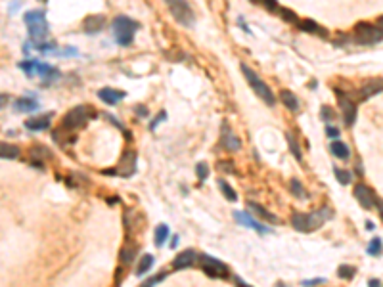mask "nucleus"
I'll return each instance as SVG.
<instances>
[{
    "label": "nucleus",
    "mask_w": 383,
    "mask_h": 287,
    "mask_svg": "<svg viewBox=\"0 0 383 287\" xmlns=\"http://www.w3.org/2000/svg\"><path fill=\"white\" fill-rule=\"evenodd\" d=\"M299 27L303 29V31H307V33H316V35H322V37H326V29H324V27H320L318 23H314L312 19H305V21H301Z\"/></svg>",
    "instance_id": "24"
},
{
    "label": "nucleus",
    "mask_w": 383,
    "mask_h": 287,
    "mask_svg": "<svg viewBox=\"0 0 383 287\" xmlns=\"http://www.w3.org/2000/svg\"><path fill=\"white\" fill-rule=\"evenodd\" d=\"M322 117H324V119H333V111H332V109H330V107H322Z\"/></svg>",
    "instance_id": "43"
},
{
    "label": "nucleus",
    "mask_w": 383,
    "mask_h": 287,
    "mask_svg": "<svg viewBox=\"0 0 383 287\" xmlns=\"http://www.w3.org/2000/svg\"><path fill=\"white\" fill-rule=\"evenodd\" d=\"M165 279V274L161 272V274H157V276H153V278H150L146 283H142V287H153V285H157L159 281H163Z\"/></svg>",
    "instance_id": "35"
},
{
    "label": "nucleus",
    "mask_w": 383,
    "mask_h": 287,
    "mask_svg": "<svg viewBox=\"0 0 383 287\" xmlns=\"http://www.w3.org/2000/svg\"><path fill=\"white\" fill-rule=\"evenodd\" d=\"M326 134H328L330 138H337V136H339V131H337L335 126H328V129H326Z\"/></svg>",
    "instance_id": "41"
},
{
    "label": "nucleus",
    "mask_w": 383,
    "mask_h": 287,
    "mask_svg": "<svg viewBox=\"0 0 383 287\" xmlns=\"http://www.w3.org/2000/svg\"><path fill=\"white\" fill-rule=\"evenodd\" d=\"M19 157V148L8 142H0V159H17Z\"/></svg>",
    "instance_id": "19"
},
{
    "label": "nucleus",
    "mask_w": 383,
    "mask_h": 287,
    "mask_svg": "<svg viewBox=\"0 0 383 287\" xmlns=\"http://www.w3.org/2000/svg\"><path fill=\"white\" fill-rule=\"evenodd\" d=\"M218 171L232 174V172H234V167H232V163H218Z\"/></svg>",
    "instance_id": "40"
},
{
    "label": "nucleus",
    "mask_w": 383,
    "mask_h": 287,
    "mask_svg": "<svg viewBox=\"0 0 383 287\" xmlns=\"http://www.w3.org/2000/svg\"><path fill=\"white\" fill-rule=\"evenodd\" d=\"M136 113H138V117H148V109L144 106H136Z\"/></svg>",
    "instance_id": "44"
},
{
    "label": "nucleus",
    "mask_w": 383,
    "mask_h": 287,
    "mask_svg": "<svg viewBox=\"0 0 383 287\" xmlns=\"http://www.w3.org/2000/svg\"><path fill=\"white\" fill-rule=\"evenodd\" d=\"M251 2H255V4H261V0H251Z\"/></svg>",
    "instance_id": "50"
},
{
    "label": "nucleus",
    "mask_w": 383,
    "mask_h": 287,
    "mask_svg": "<svg viewBox=\"0 0 383 287\" xmlns=\"http://www.w3.org/2000/svg\"><path fill=\"white\" fill-rule=\"evenodd\" d=\"M368 253H370V254H381V239H379V238L372 239Z\"/></svg>",
    "instance_id": "34"
},
{
    "label": "nucleus",
    "mask_w": 383,
    "mask_h": 287,
    "mask_svg": "<svg viewBox=\"0 0 383 287\" xmlns=\"http://www.w3.org/2000/svg\"><path fill=\"white\" fill-rule=\"evenodd\" d=\"M332 216V211L324 207L316 213H295L292 216V224L295 230L299 232H314L324 224L328 218Z\"/></svg>",
    "instance_id": "2"
},
{
    "label": "nucleus",
    "mask_w": 383,
    "mask_h": 287,
    "mask_svg": "<svg viewBox=\"0 0 383 287\" xmlns=\"http://www.w3.org/2000/svg\"><path fill=\"white\" fill-rule=\"evenodd\" d=\"M355 197L360 201V205L364 207V209H374L375 207L374 192L368 188V186H364V184H358L357 188H355Z\"/></svg>",
    "instance_id": "9"
},
{
    "label": "nucleus",
    "mask_w": 383,
    "mask_h": 287,
    "mask_svg": "<svg viewBox=\"0 0 383 287\" xmlns=\"http://www.w3.org/2000/svg\"><path fill=\"white\" fill-rule=\"evenodd\" d=\"M377 27H379V29H381V33H383V16L379 17V19H377Z\"/></svg>",
    "instance_id": "49"
},
{
    "label": "nucleus",
    "mask_w": 383,
    "mask_h": 287,
    "mask_svg": "<svg viewBox=\"0 0 383 287\" xmlns=\"http://www.w3.org/2000/svg\"><path fill=\"white\" fill-rule=\"evenodd\" d=\"M290 188H292V194L297 197H307V194H305V189H303V186H301L299 180H295L293 178L292 182H290Z\"/></svg>",
    "instance_id": "31"
},
{
    "label": "nucleus",
    "mask_w": 383,
    "mask_h": 287,
    "mask_svg": "<svg viewBox=\"0 0 383 287\" xmlns=\"http://www.w3.org/2000/svg\"><path fill=\"white\" fill-rule=\"evenodd\" d=\"M165 2H167V6H169L171 16L175 17L178 23L184 25V27H192V25H194L196 16H194V12H192L188 0H165Z\"/></svg>",
    "instance_id": "6"
},
{
    "label": "nucleus",
    "mask_w": 383,
    "mask_h": 287,
    "mask_svg": "<svg viewBox=\"0 0 383 287\" xmlns=\"http://www.w3.org/2000/svg\"><path fill=\"white\" fill-rule=\"evenodd\" d=\"M94 109L90 106H75L73 109H69V113L63 117V129L67 131H79L81 126L90 121L94 117Z\"/></svg>",
    "instance_id": "5"
},
{
    "label": "nucleus",
    "mask_w": 383,
    "mask_h": 287,
    "mask_svg": "<svg viewBox=\"0 0 383 287\" xmlns=\"http://www.w3.org/2000/svg\"><path fill=\"white\" fill-rule=\"evenodd\" d=\"M153 266V257L151 254H146V257H142V261H140V266H138V270H136V274L138 276H142L144 272H148Z\"/></svg>",
    "instance_id": "29"
},
{
    "label": "nucleus",
    "mask_w": 383,
    "mask_h": 287,
    "mask_svg": "<svg viewBox=\"0 0 383 287\" xmlns=\"http://www.w3.org/2000/svg\"><path fill=\"white\" fill-rule=\"evenodd\" d=\"M355 31H357V42L360 44H375L383 41L381 29L372 23H358Z\"/></svg>",
    "instance_id": "7"
},
{
    "label": "nucleus",
    "mask_w": 383,
    "mask_h": 287,
    "mask_svg": "<svg viewBox=\"0 0 383 287\" xmlns=\"http://www.w3.org/2000/svg\"><path fill=\"white\" fill-rule=\"evenodd\" d=\"M6 104H8V96H6V94H0V109L6 106Z\"/></svg>",
    "instance_id": "46"
},
{
    "label": "nucleus",
    "mask_w": 383,
    "mask_h": 287,
    "mask_svg": "<svg viewBox=\"0 0 383 287\" xmlns=\"http://www.w3.org/2000/svg\"><path fill=\"white\" fill-rule=\"evenodd\" d=\"M200 261L203 264V272L209 274V276H213V278H225V276H228V266L225 263H220V261L213 259V257H207V254L200 257Z\"/></svg>",
    "instance_id": "8"
},
{
    "label": "nucleus",
    "mask_w": 383,
    "mask_h": 287,
    "mask_svg": "<svg viewBox=\"0 0 383 287\" xmlns=\"http://www.w3.org/2000/svg\"><path fill=\"white\" fill-rule=\"evenodd\" d=\"M50 121L52 115H41V117H33V119H27L25 126L29 131H44V129H50Z\"/></svg>",
    "instance_id": "15"
},
{
    "label": "nucleus",
    "mask_w": 383,
    "mask_h": 287,
    "mask_svg": "<svg viewBox=\"0 0 383 287\" xmlns=\"http://www.w3.org/2000/svg\"><path fill=\"white\" fill-rule=\"evenodd\" d=\"M125 96H126L125 92L115 90V88H102V90L98 92V98H100L102 102H106L108 106H117Z\"/></svg>",
    "instance_id": "12"
},
{
    "label": "nucleus",
    "mask_w": 383,
    "mask_h": 287,
    "mask_svg": "<svg viewBox=\"0 0 383 287\" xmlns=\"http://www.w3.org/2000/svg\"><path fill=\"white\" fill-rule=\"evenodd\" d=\"M23 21H25V27L29 31V37L31 41L41 46L42 42L46 41L48 37V21H46V16L42 10H33V12H27L23 16Z\"/></svg>",
    "instance_id": "1"
},
{
    "label": "nucleus",
    "mask_w": 383,
    "mask_h": 287,
    "mask_svg": "<svg viewBox=\"0 0 383 287\" xmlns=\"http://www.w3.org/2000/svg\"><path fill=\"white\" fill-rule=\"evenodd\" d=\"M52 153L50 149H46L44 146H35V148H31V159H42V161H46V159H50Z\"/></svg>",
    "instance_id": "27"
},
{
    "label": "nucleus",
    "mask_w": 383,
    "mask_h": 287,
    "mask_svg": "<svg viewBox=\"0 0 383 287\" xmlns=\"http://www.w3.org/2000/svg\"><path fill=\"white\" fill-rule=\"evenodd\" d=\"M167 238H169V226L167 224H159L157 230H155V245L157 247L165 245Z\"/></svg>",
    "instance_id": "26"
},
{
    "label": "nucleus",
    "mask_w": 383,
    "mask_h": 287,
    "mask_svg": "<svg viewBox=\"0 0 383 287\" xmlns=\"http://www.w3.org/2000/svg\"><path fill=\"white\" fill-rule=\"evenodd\" d=\"M330 149H332V153L335 157H339V159H343V161H347L350 157V149L347 144H343V142H339V140H335L332 146H330Z\"/></svg>",
    "instance_id": "20"
},
{
    "label": "nucleus",
    "mask_w": 383,
    "mask_h": 287,
    "mask_svg": "<svg viewBox=\"0 0 383 287\" xmlns=\"http://www.w3.org/2000/svg\"><path fill=\"white\" fill-rule=\"evenodd\" d=\"M134 254H136V251H134V247H131V249H123V253H121V263H123V264L133 263Z\"/></svg>",
    "instance_id": "32"
},
{
    "label": "nucleus",
    "mask_w": 383,
    "mask_h": 287,
    "mask_svg": "<svg viewBox=\"0 0 383 287\" xmlns=\"http://www.w3.org/2000/svg\"><path fill=\"white\" fill-rule=\"evenodd\" d=\"M140 29L138 21H134L126 16H119L113 19V35H115L117 44L129 46L134 41V33Z\"/></svg>",
    "instance_id": "3"
},
{
    "label": "nucleus",
    "mask_w": 383,
    "mask_h": 287,
    "mask_svg": "<svg viewBox=\"0 0 383 287\" xmlns=\"http://www.w3.org/2000/svg\"><path fill=\"white\" fill-rule=\"evenodd\" d=\"M236 285H238V287H249L247 283H245V281H243L242 278H236Z\"/></svg>",
    "instance_id": "47"
},
{
    "label": "nucleus",
    "mask_w": 383,
    "mask_h": 287,
    "mask_svg": "<svg viewBox=\"0 0 383 287\" xmlns=\"http://www.w3.org/2000/svg\"><path fill=\"white\" fill-rule=\"evenodd\" d=\"M282 17H285V19H290V21H297V17H295V14H293V12H290V10H282Z\"/></svg>",
    "instance_id": "42"
},
{
    "label": "nucleus",
    "mask_w": 383,
    "mask_h": 287,
    "mask_svg": "<svg viewBox=\"0 0 383 287\" xmlns=\"http://www.w3.org/2000/svg\"><path fill=\"white\" fill-rule=\"evenodd\" d=\"M218 186H220V189H222V194H225V197L228 199V201H236L238 199V194L232 189V186L228 184V182L225 180H218Z\"/></svg>",
    "instance_id": "28"
},
{
    "label": "nucleus",
    "mask_w": 383,
    "mask_h": 287,
    "mask_svg": "<svg viewBox=\"0 0 383 287\" xmlns=\"http://www.w3.org/2000/svg\"><path fill=\"white\" fill-rule=\"evenodd\" d=\"M249 211L255 216H259L263 222H270V224H278V216L272 213H268L267 209L263 205H259V203H253V201H249Z\"/></svg>",
    "instance_id": "16"
},
{
    "label": "nucleus",
    "mask_w": 383,
    "mask_h": 287,
    "mask_svg": "<svg viewBox=\"0 0 383 287\" xmlns=\"http://www.w3.org/2000/svg\"><path fill=\"white\" fill-rule=\"evenodd\" d=\"M196 171H198V176H200V180H205V178H207L209 169H207V165H205V163L198 165V167H196Z\"/></svg>",
    "instance_id": "36"
},
{
    "label": "nucleus",
    "mask_w": 383,
    "mask_h": 287,
    "mask_svg": "<svg viewBox=\"0 0 383 287\" xmlns=\"http://www.w3.org/2000/svg\"><path fill=\"white\" fill-rule=\"evenodd\" d=\"M35 73H39L42 79H56V77H59L58 69L46 66V63H37V66H35Z\"/></svg>",
    "instance_id": "21"
},
{
    "label": "nucleus",
    "mask_w": 383,
    "mask_h": 287,
    "mask_svg": "<svg viewBox=\"0 0 383 287\" xmlns=\"http://www.w3.org/2000/svg\"><path fill=\"white\" fill-rule=\"evenodd\" d=\"M280 98H282L283 106L288 107V109H292V111H297L299 109V100L295 98V94L290 90H282V94H280Z\"/></svg>",
    "instance_id": "22"
},
{
    "label": "nucleus",
    "mask_w": 383,
    "mask_h": 287,
    "mask_svg": "<svg viewBox=\"0 0 383 287\" xmlns=\"http://www.w3.org/2000/svg\"><path fill=\"white\" fill-rule=\"evenodd\" d=\"M35 66H37L35 61H23V63H19V67H21V69H23V71H25L27 75H33V73H35V71H33V67H35Z\"/></svg>",
    "instance_id": "38"
},
{
    "label": "nucleus",
    "mask_w": 383,
    "mask_h": 287,
    "mask_svg": "<svg viewBox=\"0 0 383 287\" xmlns=\"http://www.w3.org/2000/svg\"><path fill=\"white\" fill-rule=\"evenodd\" d=\"M353 276H355V268H350V266L339 268V278H353Z\"/></svg>",
    "instance_id": "37"
},
{
    "label": "nucleus",
    "mask_w": 383,
    "mask_h": 287,
    "mask_svg": "<svg viewBox=\"0 0 383 287\" xmlns=\"http://www.w3.org/2000/svg\"><path fill=\"white\" fill-rule=\"evenodd\" d=\"M339 104H341L343 109V119H345V124H355V119H357V106L350 102L347 96L339 94Z\"/></svg>",
    "instance_id": "11"
},
{
    "label": "nucleus",
    "mask_w": 383,
    "mask_h": 287,
    "mask_svg": "<svg viewBox=\"0 0 383 287\" xmlns=\"http://www.w3.org/2000/svg\"><path fill=\"white\" fill-rule=\"evenodd\" d=\"M222 148L228 149V151H238V149L242 148V144H240V140L236 138L232 134V131L228 129V124H222Z\"/></svg>",
    "instance_id": "14"
},
{
    "label": "nucleus",
    "mask_w": 383,
    "mask_h": 287,
    "mask_svg": "<svg viewBox=\"0 0 383 287\" xmlns=\"http://www.w3.org/2000/svg\"><path fill=\"white\" fill-rule=\"evenodd\" d=\"M121 172L123 176H131L134 172V151H126L123 157V165H121Z\"/></svg>",
    "instance_id": "23"
},
{
    "label": "nucleus",
    "mask_w": 383,
    "mask_h": 287,
    "mask_svg": "<svg viewBox=\"0 0 383 287\" xmlns=\"http://www.w3.org/2000/svg\"><path fill=\"white\" fill-rule=\"evenodd\" d=\"M370 287H379V281L377 279H370Z\"/></svg>",
    "instance_id": "48"
},
{
    "label": "nucleus",
    "mask_w": 383,
    "mask_h": 287,
    "mask_svg": "<svg viewBox=\"0 0 383 287\" xmlns=\"http://www.w3.org/2000/svg\"><path fill=\"white\" fill-rule=\"evenodd\" d=\"M335 178L339 180V184H343V186H347V184H350V172L347 171H341V169H335Z\"/></svg>",
    "instance_id": "30"
},
{
    "label": "nucleus",
    "mask_w": 383,
    "mask_h": 287,
    "mask_svg": "<svg viewBox=\"0 0 383 287\" xmlns=\"http://www.w3.org/2000/svg\"><path fill=\"white\" fill-rule=\"evenodd\" d=\"M242 71H243V77L247 79V82H249V86L255 90V94H257L259 98L263 100L265 104H268V106H274L276 104V98H274V94H272V90L268 88V84L261 77H259L251 67L247 66H242Z\"/></svg>",
    "instance_id": "4"
},
{
    "label": "nucleus",
    "mask_w": 383,
    "mask_h": 287,
    "mask_svg": "<svg viewBox=\"0 0 383 287\" xmlns=\"http://www.w3.org/2000/svg\"><path fill=\"white\" fill-rule=\"evenodd\" d=\"M383 92V79H377V81H368L362 88H360V100H368L370 96L374 94H379Z\"/></svg>",
    "instance_id": "17"
},
{
    "label": "nucleus",
    "mask_w": 383,
    "mask_h": 287,
    "mask_svg": "<svg viewBox=\"0 0 383 287\" xmlns=\"http://www.w3.org/2000/svg\"><path fill=\"white\" fill-rule=\"evenodd\" d=\"M322 281H324V279H307V281H305V283H303V285H316V283H322Z\"/></svg>",
    "instance_id": "45"
},
{
    "label": "nucleus",
    "mask_w": 383,
    "mask_h": 287,
    "mask_svg": "<svg viewBox=\"0 0 383 287\" xmlns=\"http://www.w3.org/2000/svg\"><path fill=\"white\" fill-rule=\"evenodd\" d=\"M288 142H290V149L293 151V155L297 157V159H301V149H299V144H297V140L293 138L292 134H288Z\"/></svg>",
    "instance_id": "33"
},
{
    "label": "nucleus",
    "mask_w": 383,
    "mask_h": 287,
    "mask_svg": "<svg viewBox=\"0 0 383 287\" xmlns=\"http://www.w3.org/2000/svg\"><path fill=\"white\" fill-rule=\"evenodd\" d=\"M104 25H106V17L96 14V16H88L84 19L83 29H84V33L94 35V33H98L100 29H104Z\"/></svg>",
    "instance_id": "13"
},
{
    "label": "nucleus",
    "mask_w": 383,
    "mask_h": 287,
    "mask_svg": "<svg viewBox=\"0 0 383 287\" xmlns=\"http://www.w3.org/2000/svg\"><path fill=\"white\" fill-rule=\"evenodd\" d=\"M196 261H198L196 251H194V249H186V251H182V253L175 259V268L176 270H186V268L194 266Z\"/></svg>",
    "instance_id": "10"
},
{
    "label": "nucleus",
    "mask_w": 383,
    "mask_h": 287,
    "mask_svg": "<svg viewBox=\"0 0 383 287\" xmlns=\"http://www.w3.org/2000/svg\"><path fill=\"white\" fill-rule=\"evenodd\" d=\"M261 4L267 10H270V12H276V10H278V2H276V0H261Z\"/></svg>",
    "instance_id": "39"
},
{
    "label": "nucleus",
    "mask_w": 383,
    "mask_h": 287,
    "mask_svg": "<svg viewBox=\"0 0 383 287\" xmlns=\"http://www.w3.org/2000/svg\"><path fill=\"white\" fill-rule=\"evenodd\" d=\"M39 107V104L35 100L29 98H19L16 102V111H23V113H29V111H35Z\"/></svg>",
    "instance_id": "25"
},
{
    "label": "nucleus",
    "mask_w": 383,
    "mask_h": 287,
    "mask_svg": "<svg viewBox=\"0 0 383 287\" xmlns=\"http://www.w3.org/2000/svg\"><path fill=\"white\" fill-rule=\"evenodd\" d=\"M234 218L240 222V224H243V226L257 230V232H261V234H267V232H270L268 228H265V226H261L259 222H255V218H251V216H247V214H243V213H238V211L234 213Z\"/></svg>",
    "instance_id": "18"
}]
</instances>
